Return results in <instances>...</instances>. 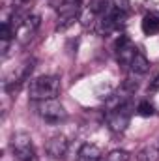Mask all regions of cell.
Returning a JSON list of instances; mask_svg holds the SVG:
<instances>
[{
  "instance_id": "52a82bcc",
  "label": "cell",
  "mask_w": 159,
  "mask_h": 161,
  "mask_svg": "<svg viewBox=\"0 0 159 161\" xmlns=\"http://www.w3.org/2000/svg\"><path fill=\"white\" fill-rule=\"evenodd\" d=\"M139 51H137V47H135V43L129 40L127 36H120V40L116 41V58H118V62L122 66H129L131 62H133V58H135V54H137Z\"/></svg>"
},
{
  "instance_id": "4fadbf2b",
  "label": "cell",
  "mask_w": 159,
  "mask_h": 161,
  "mask_svg": "<svg viewBox=\"0 0 159 161\" xmlns=\"http://www.w3.org/2000/svg\"><path fill=\"white\" fill-rule=\"evenodd\" d=\"M137 159L139 161H159V146H156V144L144 146L137 154Z\"/></svg>"
},
{
  "instance_id": "7c38bea8",
  "label": "cell",
  "mask_w": 159,
  "mask_h": 161,
  "mask_svg": "<svg viewBox=\"0 0 159 161\" xmlns=\"http://www.w3.org/2000/svg\"><path fill=\"white\" fill-rule=\"evenodd\" d=\"M129 69H131V73L133 75H144V73H148L150 71V60L139 51L137 54H135V58H133V62L129 64Z\"/></svg>"
},
{
  "instance_id": "30bf717a",
  "label": "cell",
  "mask_w": 159,
  "mask_h": 161,
  "mask_svg": "<svg viewBox=\"0 0 159 161\" xmlns=\"http://www.w3.org/2000/svg\"><path fill=\"white\" fill-rule=\"evenodd\" d=\"M140 26H142V32H144L146 36L159 34V11H156V9L148 11V13L142 17Z\"/></svg>"
},
{
  "instance_id": "9c48e42d",
  "label": "cell",
  "mask_w": 159,
  "mask_h": 161,
  "mask_svg": "<svg viewBox=\"0 0 159 161\" xmlns=\"http://www.w3.org/2000/svg\"><path fill=\"white\" fill-rule=\"evenodd\" d=\"M94 30H96V34H97V36H109L112 30H116V23H114V19H112L111 9H109L107 13H103V15H99V17L96 19Z\"/></svg>"
},
{
  "instance_id": "ac0fdd59",
  "label": "cell",
  "mask_w": 159,
  "mask_h": 161,
  "mask_svg": "<svg viewBox=\"0 0 159 161\" xmlns=\"http://www.w3.org/2000/svg\"><path fill=\"white\" fill-rule=\"evenodd\" d=\"M148 90H150V92H156V90H159V75H157V77H156L154 80H152V82H150Z\"/></svg>"
},
{
  "instance_id": "5b68a950",
  "label": "cell",
  "mask_w": 159,
  "mask_h": 161,
  "mask_svg": "<svg viewBox=\"0 0 159 161\" xmlns=\"http://www.w3.org/2000/svg\"><path fill=\"white\" fill-rule=\"evenodd\" d=\"M131 120V109H129V103L120 107L118 111H112V113H107V125L112 133H122L127 129Z\"/></svg>"
},
{
  "instance_id": "5bb4252c",
  "label": "cell",
  "mask_w": 159,
  "mask_h": 161,
  "mask_svg": "<svg viewBox=\"0 0 159 161\" xmlns=\"http://www.w3.org/2000/svg\"><path fill=\"white\" fill-rule=\"evenodd\" d=\"M88 9L94 11V13L99 17V15H103V13H107V11L111 9V0H92Z\"/></svg>"
},
{
  "instance_id": "e0dca14e",
  "label": "cell",
  "mask_w": 159,
  "mask_h": 161,
  "mask_svg": "<svg viewBox=\"0 0 159 161\" xmlns=\"http://www.w3.org/2000/svg\"><path fill=\"white\" fill-rule=\"evenodd\" d=\"M112 2H114V8H118L122 11H125V13L129 11V4H131L129 0H112Z\"/></svg>"
},
{
  "instance_id": "7a4b0ae2",
  "label": "cell",
  "mask_w": 159,
  "mask_h": 161,
  "mask_svg": "<svg viewBox=\"0 0 159 161\" xmlns=\"http://www.w3.org/2000/svg\"><path fill=\"white\" fill-rule=\"evenodd\" d=\"M9 148L13 154V161H32L34 159V144L32 137L25 131H17L11 135Z\"/></svg>"
},
{
  "instance_id": "ba28073f",
  "label": "cell",
  "mask_w": 159,
  "mask_h": 161,
  "mask_svg": "<svg viewBox=\"0 0 159 161\" xmlns=\"http://www.w3.org/2000/svg\"><path fill=\"white\" fill-rule=\"evenodd\" d=\"M68 148H69L68 137H64V135H54V137L49 139V142H47V146H45V152H47V156L52 158V159H62V158L66 156Z\"/></svg>"
},
{
  "instance_id": "9a60e30c",
  "label": "cell",
  "mask_w": 159,
  "mask_h": 161,
  "mask_svg": "<svg viewBox=\"0 0 159 161\" xmlns=\"http://www.w3.org/2000/svg\"><path fill=\"white\" fill-rule=\"evenodd\" d=\"M137 113L140 116H154L156 114V107L148 101V99H142L139 105H137Z\"/></svg>"
},
{
  "instance_id": "2e32d148",
  "label": "cell",
  "mask_w": 159,
  "mask_h": 161,
  "mask_svg": "<svg viewBox=\"0 0 159 161\" xmlns=\"http://www.w3.org/2000/svg\"><path fill=\"white\" fill-rule=\"evenodd\" d=\"M105 161H129V152H125V150H112Z\"/></svg>"
},
{
  "instance_id": "8fae6325",
  "label": "cell",
  "mask_w": 159,
  "mask_h": 161,
  "mask_svg": "<svg viewBox=\"0 0 159 161\" xmlns=\"http://www.w3.org/2000/svg\"><path fill=\"white\" fill-rule=\"evenodd\" d=\"M79 161H101V148L92 142L82 144L79 150Z\"/></svg>"
},
{
  "instance_id": "d6986e66",
  "label": "cell",
  "mask_w": 159,
  "mask_h": 161,
  "mask_svg": "<svg viewBox=\"0 0 159 161\" xmlns=\"http://www.w3.org/2000/svg\"><path fill=\"white\" fill-rule=\"evenodd\" d=\"M28 2H30V0H15V4H17V6H26Z\"/></svg>"
},
{
  "instance_id": "277c9868",
  "label": "cell",
  "mask_w": 159,
  "mask_h": 161,
  "mask_svg": "<svg viewBox=\"0 0 159 161\" xmlns=\"http://www.w3.org/2000/svg\"><path fill=\"white\" fill-rule=\"evenodd\" d=\"M56 13H58V28H68L69 25L75 23V19L82 13V0H62L56 8Z\"/></svg>"
},
{
  "instance_id": "8992f818",
  "label": "cell",
  "mask_w": 159,
  "mask_h": 161,
  "mask_svg": "<svg viewBox=\"0 0 159 161\" xmlns=\"http://www.w3.org/2000/svg\"><path fill=\"white\" fill-rule=\"evenodd\" d=\"M40 25H41L40 15H28V17L25 19V23H23V25L17 28V32H15L17 41H19V43H28V41L36 36Z\"/></svg>"
},
{
  "instance_id": "3957f363",
  "label": "cell",
  "mask_w": 159,
  "mask_h": 161,
  "mask_svg": "<svg viewBox=\"0 0 159 161\" xmlns=\"http://www.w3.org/2000/svg\"><path fill=\"white\" fill-rule=\"evenodd\" d=\"M36 113L45 122H51V124H58V122L66 120V116H68L66 107L58 99H43V101H38L36 103Z\"/></svg>"
},
{
  "instance_id": "6da1fadb",
  "label": "cell",
  "mask_w": 159,
  "mask_h": 161,
  "mask_svg": "<svg viewBox=\"0 0 159 161\" xmlns=\"http://www.w3.org/2000/svg\"><path fill=\"white\" fill-rule=\"evenodd\" d=\"M62 90V82L60 77L56 75H41L30 82L28 94L32 99L36 101H43V99H56V96Z\"/></svg>"
}]
</instances>
